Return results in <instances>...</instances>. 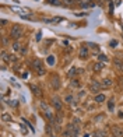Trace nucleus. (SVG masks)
<instances>
[{"mask_svg":"<svg viewBox=\"0 0 123 137\" xmlns=\"http://www.w3.org/2000/svg\"><path fill=\"white\" fill-rule=\"evenodd\" d=\"M21 35H23V28H21V25L14 24V25L11 27V31H10V38L18 39V38H21Z\"/></svg>","mask_w":123,"mask_h":137,"instance_id":"nucleus-1","label":"nucleus"},{"mask_svg":"<svg viewBox=\"0 0 123 137\" xmlns=\"http://www.w3.org/2000/svg\"><path fill=\"white\" fill-rule=\"evenodd\" d=\"M62 124H63V116H62V113H57L52 122V126L55 127V130H60Z\"/></svg>","mask_w":123,"mask_h":137,"instance_id":"nucleus-2","label":"nucleus"},{"mask_svg":"<svg viewBox=\"0 0 123 137\" xmlns=\"http://www.w3.org/2000/svg\"><path fill=\"white\" fill-rule=\"evenodd\" d=\"M102 88V83L97 81V80H94V81L91 83V85H90V91L92 92V94H99V90Z\"/></svg>","mask_w":123,"mask_h":137,"instance_id":"nucleus-3","label":"nucleus"},{"mask_svg":"<svg viewBox=\"0 0 123 137\" xmlns=\"http://www.w3.org/2000/svg\"><path fill=\"white\" fill-rule=\"evenodd\" d=\"M10 10L14 11V13H17V14H20V15H30L31 14V11L28 9H23V7H17V6H11Z\"/></svg>","mask_w":123,"mask_h":137,"instance_id":"nucleus-4","label":"nucleus"},{"mask_svg":"<svg viewBox=\"0 0 123 137\" xmlns=\"http://www.w3.org/2000/svg\"><path fill=\"white\" fill-rule=\"evenodd\" d=\"M52 105L55 106L56 111H62V108H63V104H62V101L59 99V96H53L52 98Z\"/></svg>","mask_w":123,"mask_h":137,"instance_id":"nucleus-5","label":"nucleus"},{"mask_svg":"<svg viewBox=\"0 0 123 137\" xmlns=\"http://www.w3.org/2000/svg\"><path fill=\"white\" fill-rule=\"evenodd\" d=\"M112 134L116 137H123V129L118 124H115V126H112Z\"/></svg>","mask_w":123,"mask_h":137,"instance_id":"nucleus-6","label":"nucleus"},{"mask_svg":"<svg viewBox=\"0 0 123 137\" xmlns=\"http://www.w3.org/2000/svg\"><path fill=\"white\" fill-rule=\"evenodd\" d=\"M88 55H90L88 48H87V46H81V48H80V50H79V56H80V59H87V58H88Z\"/></svg>","mask_w":123,"mask_h":137,"instance_id":"nucleus-7","label":"nucleus"},{"mask_svg":"<svg viewBox=\"0 0 123 137\" xmlns=\"http://www.w3.org/2000/svg\"><path fill=\"white\" fill-rule=\"evenodd\" d=\"M31 91L34 92L36 96H41L42 95V91H41V88L38 85H35V84H31Z\"/></svg>","mask_w":123,"mask_h":137,"instance_id":"nucleus-8","label":"nucleus"},{"mask_svg":"<svg viewBox=\"0 0 123 137\" xmlns=\"http://www.w3.org/2000/svg\"><path fill=\"white\" fill-rule=\"evenodd\" d=\"M94 101H95L97 104H102V102H105V101H106V96L104 94H97L95 98H94Z\"/></svg>","mask_w":123,"mask_h":137,"instance_id":"nucleus-9","label":"nucleus"},{"mask_svg":"<svg viewBox=\"0 0 123 137\" xmlns=\"http://www.w3.org/2000/svg\"><path fill=\"white\" fill-rule=\"evenodd\" d=\"M51 84H52V87L53 88H59L60 87V81H59V77H56V76H53L52 77V81H51Z\"/></svg>","mask_w":123,"mask_h":137,"instance_id":"nucleus-10","label":"nucleus"},{"mask_svg":"<svg viewBox=\"0 0 123 137\" xmlns=\"http://www.w3.org/2000/svg\"><path fill=\"white\" fill-rule=\"evenodd\" d=\"M60 21H63V18H60V17H55V18H45V20H43V22H45V24H49V22H60Z\"/></svg>","mask_w":123,"mask_h":137,"instance_id":"nucleus-11","label":"nucleus"},{"mask_svg":"<svg viewBox=\"0 0 123 137\" xmlns=\"http://www.w3.org/2000/svg\"><path fill=\"white\" fill-rule=\"evenodd\" d=\"M112 85V80L110 78H104L102 80V88H109Z\"/></svg>","mask_w":123,"mask_h":137,"instance_id":"nucleus-12","label":"nucleus"},{"mask_svg":"<svg viewBox=\"0 0 123 137\" xmlns=\"http://www.w3.org/2000/svg\"><path fill=\"white\" fill-rule=\"evenodd\" d=\"M113 64H115V67H116L118 70H122L123 71V62H120L119 59H115L113 60Z\"/></svg>","mask_w":123,"mask_h":137,"instance_id":"nucleus-13","label":"nucleus"},{"mask_svg":"<svg viewBox=\"0 0 123 137\" xmlns=\"http://www.w3.org/2000/svg\"><path fill=\"white\" fill-rule=\"evenodd\" d=\"M32 67L36 68V70H39V68H42V63H41L39 59H35L34 62H32Z\"/></svg>","mask_w":123,"mask_h":137,"instance_id":"nucleus-14","label":"nucleus"},{"mask_svg":"<svg viewBox=\"0 0 123 137\" xmlns=\"http://www.w3.org/2000/svg\"><path fill=\"white\" fill-rule=\"evenodd\" d=\"M2 120H3V122H11L13 118H11V115L4 113V112H3V113H2Z\"/></svg>","mask_w":123,"mask_h":137,"instance_id":"nucleus-15","label":"nucleus"},{"mask_svg":"<svg viewBox=\"0 0 123 137\" xmlns=\"http://www.w3.org/2000/svg\"><path fill=\"white\" fill-rule=\"evenodd\" d=\"M46 4H51V6H62V3L59 0H45Z\"/></svg>","mask_w":123,"mask_h":137,"instance_id":"nucleus-16","label":"nucleus"},{"mask_svg":"<svg viewBox=\"0 0 123 137\" xmlns=\"http://www.w3.org/2000/svg\"><path fill=\"white\" fill-rule=\"evenodd\" d=\"M2 59H3V62H9L10 63V56L7 55L6 50H2Z\"/></svg>","mask_w":123,"mask_h":137,"instance_id":"nucleus-17","label":"nucleus"},{"mask_svg":"<svg viewBox=\"0 0 123 137\" xmlns=\"http://www.w3.org/2000/svg\"><path fill=\"white\" fill-rule=\"evenodd\" d=\"M102 68H104V63H99V62H98V63L94 64V70H95V71H101Z\"/></svg>","mask_w":123,"mask_h":137,"instance_id":"nucleus-18","label":"nucleus"},{"mask_svg":"<svg viewBox=\"0 0 123 137\" xmlns=\"http://www.w3.org/2000/svg\"><path fill=\"white\" fill-rule=\"evenodd\" d=\"M64 102H67V104H73V102H74V96L70 95V94L66 95V98H64Z\"/></svg>","mask_w":123,"mask_h":137,"instance_id":"nucleus-19","label":"nucleus"},{"mask_svg":"<svg viewBox=\"0 0 123 137\" xmlns=\"http://www.w3.org/2000/svg\"><path fill=\"white\" fill-rule=\"evenodd\" d=\"M88 48H91V49L94 52H97V53H98V50H99V48H98L97 43H88Z\"/></svg>","mask_w":123,"mask_h":137,"instance_id":"nucleus-20","label":"nucleus"},{"mask_svg":"<svg viewBox=\"0 0 123 137\" xmlns=\"http://www.w3.org/2000/svg\"><path fill=\"white\" fill-rule=\"evenodd\" d=\"M98 59L101 60V62H108V58H106V55H104V53H98Z\"/></svg>","mask_w":123,"mask_h":137,"instance_id":"nucleus-21","label":"nucleus"},{"mask_svg":"<svg viewBox=\"0 0 123 137\" xmlns=\"http://www.w3.org/2000/svg\"><path fill=\"white\" fill-rule=\"evenodd\" d=\"M71 87H74V88L80 87V81H79L77 78H73V80H71Z\"/></svg>","mask_w":123,"mask_h":137,"instance_id":"nucleus-22","label":"nucleus"},{"mask_svg":"<svg viewBox=\"0 0 123 137\" xmlns=\"http://www.w3.org/2000/svg\"><path fill=\"white\" fill-rule=\"evenodd\" d=\"M21 122H24V123H25V124H27V126H28V127H30V129H31V130H32V132H35V129H34V127H32V124H31L30 122H28V120H27V119H24V118H21Z\"/></svg>","mask_w":123,"mask_h":137,"instance_id":"nucleus-23","label":"nucleus"},{"mask_svg":"<svg viewBox=\"0 0 123 137\" xmlns=\"http://www.w3.org/2000/svg\"><path fill=\"white\" fill-rule=\"evenodd\" d=\"M7 104H9V106H13V108H17L18 106V101H9V102H7Z\"/></svg>","mask_w":123,"mask_h":137,"instance_id":"nucleus-24","label":"nucleus"},{"mask_svg":"<svg viewBox=\"0 0 123 137\" xmlns=\"http://www.w3.org/2000/svg\"><path fill=\"white\" fill-rule=\"evenodd\" d=\"M62 136H63V137H71V136H73V132H70V130L67 129L66 132H63V133H62Z\"/></svg>","mask_w":123,"mask_h":137,"instance_id":"nucleus-25","label":"nucleus"},{"mask_svg":"<svg viewBox=\"0 0 123 137\" xmlns=\"http://www.w3.org/2000/svg\"><path fill=\"white\" fill-rule=\"evenodd\" d=\"M13 49H14L15 52H20V50H21V46H20V43H18V42H14Z\"/></svg>","mask_w":123,"mask_h":137,"instance_id":"nucleus-26","label":"nucleus"},{"mask_svg":"<svg viewBox=\"0 0 123 137\" xmlns=\"http://www.w3.org/2000/svg\"><path fill=\"white\" fill-rule=\"evenodd\" d=\"M76 71H77V68H76V67H71V68H70V71H69V73H67V76H69V77H73Z\"/></svg>","mask_w":123,"mask_h":137,"instance_id":"nucleus-27","label":"nucleus"},{"mask_svg":"<svg viewBox=\"0 0 123 137\" xmlns=\"http://www.w3.org/2000/svg\"><path fill=\"white\" fill-rule=\"evenodd\" d=\"M108 109L109 111H113L115 109V102H113V101H109V102H108Z\"/></svg>","mask_w":123,"mask_h":137,"instance_id":"nucleus-28","label":"nucleus"},{"mask_svg":"<svg viewBox=\"0 0 123 137\" xmlns=\"http://www.w3.org/2000/svg\"><path fill=\"white\" fill-rule=\"evenodd\" d=\"M104 134H105V133L102 130H98V132L94 133V137H104Z\"/></svg>","mask_w":123,"mask_h":137,"instance_id":"nucleus-29","label":"nucleus"},{"mask_svg":"<svg viewBox=\"0 0 123 137\" xmlns=\"http://www.w3.org/2000/svg\"><path fill=\"white\" fill-rule=\"evenodd\" d=\"M79 0H64V4H67V6H71V4H74V3H77Z\"/></svg>","mask_w":123,"mask_h":137,"instance_id":"nucleus-30","label":"nucleus"},{"mask_svg":"<svg viewBox=\"0 0 123 137\" xmlns=\"http://www.w3.org/2000/svg\"><path fill=\"white\" fill-rule=\"evenodd\" d=\"M20 129H21V132H23V134H24V136H25V134H27V133H28V130H27V127H25V126H24V124H20Z\"/></svg>","mask_w":123,"mask_h":137,"instance_id":"nucleus-31","label":"nucleus"},{"mask_svg":"<svg viewBox=\"0 0 123 137\" xmlns=\"http://www.w3.org/2000/svg\"><path fill=\"white\" fill-rule=\"evenodd\" d=\"M109 45H110V48H116V45H118V41H116V39H112V41L109 42Z\"/></svg>","mask_w":123,"mask_h":137,"instance_id":"nucleus-32","label":"nucleus"},{"mask_svg":"<svg viewBox=\"0 0 123 137\" xmlns=\"http://www.w3.org/2000/svg\"><path fill=\"white\" fill-rule=\"evenodd\" d=\"M2 43H3V46H7V45H9V39H7L6 37H3V39H2Z\"/></svg>","mask_w":123,"mask_h":137,"instance_id":"nucleus-33","label":"nucleus"},{"mask_svg":"<svg viewBox=\"0 0 123 137\" xmlns=\"http://www.w3.org/2000/svg\"><path fill=\"white\" fill-rule=\"evenodd\" d=\"M10 62L13 63V62H17V56L15 55H10Z\"/></svg>","mask_w":123,"mask_h":137,"instance_id":"nucleus-34","label":"nucleus"},{"mask_svg":"<svg viewBox=\"0 0 123 137\" xmlns=\"http://www.w3.org/2000/svg\"><path fill=\"white\" fill-rule=\"evenodd\" d=\"M48 63H49V64H53V63H55V59H53V56H49V58H48Z\"/></svg>","mask_w":123,"mask_h":137,"instance_id":"nucleus-35","label":"nucleus"},{"mask_svg":"<svg viewBox=\"0 0 123 137\" xmlns=\"http://www.w3.org/2000/svg\"><path fill=\"white\" fill-rule=\"evenodd\" d=\"M36 71H38V74H39V76L45 74V68H39V70H36Z\"/></svg>","mask_w":123,"mask_h":137,"instance_id":"nucleus-36","label":"nucleus"},{"mask_svg":"<svg viewBox=\"0 0 123 137\" xmlns=\"http://www.w3.org/2000/svg\"><path fill=\"white\" fill-rule=\"evenodd\" d=\"M20 52H21V55H27V48H24V49L20 50Z\"/></svg>","mask_w":123,"mask_h":137,"instance_id":"nucleus-37","label":"nucleus"},{"mask_svg":"<svg viewBox=\"0 0 123 137\" xmlns=\"http://www.w3.org/2000/svg\"><path fill=\"white\" fill-rule=\"evenodd\" d=\"M118 116H119V118H123V112H122V111L118 112Z\"/></svg>","mask_w":123,"mask_h":137,"instance_id":"nucleus-38","label":"nucleus"},{"mask_svg":"<svg viewBox=\"0 0 123 137\" xmlns=\"http://www.w3.org/2000/svg\"><path fill=\"white\" fill-rule=\"evenodd\" d=\"M7 24V20H2V25H6Z\"/></svg>","mask_w":123,"mask_h":137,"instance_id":"nucleus-39","label":"nucleus"},{"mask_svg":"<svg viewBox=\"0 0 123 137\" xmlns=\"http://www.w3.org/2000/svg\"><path fill=\"white\" fill-rule=\"evenodd\" d=\"M41 39V32H38V35H36V41H39Z\"/></svg>","mask_w":123,"mask_h":137,"instance_id":"nucleus-40","label":"nucleus"},{"mask_svg":"<svg viewBox=\"0 0 123 137\" xmlns=\"http://www.w3.org/2000/svg\"><path fill=\"white\" fill-rule=\"evenodd\" d=\"M84 137H91V134L90 133H84Z\"/></svg>","mask_w":123,"mask_h":137,"instance_id":"nucleus-41","label":"nucleus"},{"mask_svg":"<svg viewBox=\"0 0 123 137\" xmlns=\"http://www.w3.org/2000/svg\"><path fill=\"white\" fill-rule=\"evenodd\" d=\"M120 87H122V91H123V78L120 80Z\"/></svg>","mask_w":123,"mask_h":137,"instance_id":"nucleus-42","label":"nucleus"},{"mask_svg":"<svg viewBox=\"0 0 123 137\" xmlns=\"http://www.w3.org/2000/svg\"><path fill=\"white\" fill-rule=\"evenodd\" d=\"M110 137H116V136H113V134H112V136H110Z\"/></svg>","mask_w":123,"mask_h":137,"instance_id":"nucleus-43","label":"nucleus"},{"mask_svg":"<svg viewBox=\"0 0 123 137\" xmlns=\"http://www.w3.org/2000/svg\"><path fill=\"white\" fill-rule=\"evenodd\" d=\"M52 137H55V136H52Z\"/></svg>","mask_w":123,"mask_h":137,"instance_id":"nucleus-44","label":"nucleus"}]
</instances>
